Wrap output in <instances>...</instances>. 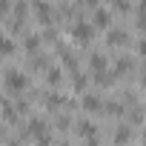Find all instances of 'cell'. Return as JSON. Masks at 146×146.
I'll return each instance as SVG.
<instances>
[{"instance_id":"obj_12","label":"cell","mask_w":146,"mask_h":146,"mask_svg":"<svg viewBox=\"0 0 146 146\" xmlns=\"http://www.w3.org/2000/svg\"><path fill=\"white\" fill-rule=\"evenodd\" d=\"M46 78H49V83H60V72H57V69H49Z\"/></svg>"},{"instance_id":"obj_1","label":"cell","mask_w":146,"mask_h":146,"mask_svg":"<svg viewBox=\"0 0 146 146\" xmlns=\"http://www.w3.org/2000/svg\"><path fill=\"white\" fill-rule=\"evenodd\" d=\"M69 32H72V37H75L78 43H89V40H92V35H95V23H86V20H75Z\"/></svg>"},{"instance_id":"obj_9","label":"cell","mask_w":146,"mask_h":146,"mask_svg":"<svg viewBox=\"0 0 146 146\" xmlns=\"http://www.w3.org/2000/svg\"><path fill=\"white\" fill-rule=\"evenodd\" d=\"M37 46H40V37H37V35H29V37H26V43H23V49H26V52H37Z\"/></svg>"},{"instance_id":"obj_19","label":"cell","mask_w":146,"mask_h":146,"mask_svg":"<svg viewBox=\"0 0 146 146\" xmlns=\"http://www.w3.org/2000/svg\"><path fill=\"white\" fill-rule=\"evenodd\" d=\"M115 3H117V0H115Z\"/></svg>"},{"instance_id":"obj_16","label":"cell","mask_w":146,"mask_h":146,"mask_svg":"<svg viewBox=\"0 0 146 146\" xmlns=\"http://www.w3.org/2000/svg\"><path fill=\"white\" fill-rule=\"evenodd\" d=\"M140 54H146V40H143V43H140Z\"/></svg>"},{"instance_id":"obj_13","label":"cell","mask_w":146,"mask_h":146,"mask_svg":"<svg viewBox=\"0 0 146 146\" xmlns=\"http://www.w3.org/2000/svg\"><path fill=\"white\" fill-rule=\"evenodd\" d=\"M3 52H6V54H12V52H15V43H12V37H6V40H3Z\"/></svg>"},{"instance_id":"obj_18","label":"cell","mask_w":146,"mask_h":146,"mask_svg":"<svg viewBox=\"0 0 146 146\" xmlns=\"http://www.w3.org/2000/svg\"><path fill=\"white\" fill-rule=\"evenodd\" d=\"M143 140H146V135H143Z\"/></svg>"},{"instance_id":"obj_6","label":"cell","mask_w":146,"mask_h":146,"mask_svg":"<svg viewBox=\"0 0 146 146\" xmlns=\"http://www.w3.org/2000/svg\"><path fill=\"white\" fill-rule=\"evenodd\" d=\"M83 106H86L89 112H100L103 100H100V98H95V95H89V98H83Z\"/></svg>"},{"instance_id":"obj_3","label":"cell","mask_w":146,"mask_h":146,"mask_svg":"<svg viewBox=\"0 0 146 146\" xmlns=\"http://www.w3.org/2000/svg\"><path fill=\"white\" fill-rule=\"evenodd\" d=\"M32 9H35V15H37L40 23H52V6H49V3H43V0H35Z\"/></svg>"},{"instance_id":"obj_5","label":"cell","mask_w":146,"mask_h":146,"mask_svg":"<svg viewBox=\"0 0 146 146\" xmlns=\"http://www.w3.org/2000/svg\"><path fill=\"white\" fill-rule=\"evenodd\" d=\"M89 63H92V72H95V75H103V69H106V57H103V54L95 52V54L89 57Z\"/></svg>"},{"instance_id":"obj_4","label":"cell","mask_w":146,"mask_h":146,"mask_svg":"<svg viewBox=\"0 0 146 146\" xmlns=\"http://www.w3.org/2000/svg\"><path fill=\"white\" fill-rule=\"evenodd\" d=\"M92 23H95L98 29H109V23H112V15H109L106 9H98V12H95V20H92Z\"/></svg>"},{"instance_id":"obj_11","label":"cell","mask_w":146,"mask_h":146,"mask_svg":"<svg viewBox=\"0 0 146 146\" xmlns=\"http://www.w3.org/2000/svg\"><path fill=\"white\" fill-rule=\"evenodd\" d=\"M129 63H132L129 57H120V60H117V66H115V72H117V75H120V72H129Z\"/></svg>"},{"instance_id":"obj_17","label":"cell","mask_w":146,"mask_h":146,"mask_svg":"<svg viewBox=\"0 0 146 146\" xmlns=\"http://www.w3.org/2000/svg\"><path fill=\"white\" fill-rule=\"evenodd\" d=\"M86 3H95V0H86Z\"/></svg>"},{"instance_id":"obj_10","label":"cell","mask_w":146,"mask_h":146,"mask_svg":"<svg viewBox=\"0 0 146 146\" xmlns=\"http://www.w3.org/2000/svg\"><path fill=\"white\" fill-rule=\"evenodd\" d=\"M129 137H132V135H129V129H126V126H120V129H117V135H115V140H117V143H126Z\"/></svg>"},{"instance_id":"obj_14","label":"cell","mask_w":146,"mask_h":146,"mask_svg":"<svg viewBox=\"0 0 146 146\" xmlns=\"http://www.w3.org/2000/svg\"><path fill=\"white\" fill-rule=\"evenodd\" d=\"M137 26H140V29L146 32V15H140V17H137Z\"/></svg>"},{"instance_id":"obj_15","label":"cell","mask_w":146,"mask_h":146,"mask_svg":"<svg viewBox=\"0 0 146 146\" xmlns=\"http://www.w3.org/2000/svg\"><path fill=\"white\" fill-rule=\"evenodd\" d=\"M140 15H146V0H140Z\"/></svg>"},{"instance_id":"obj_7","label":"cell","mask_w":146,"mask_h":146,"mask_svg":"<svg viewBox=\"0 0 146 146\" xmlns=\"http://www.w3.org/2000/svg\"><path fill=\"white\" fill-rule=\"evenodd\" d=\"M78 132H80V135L89 140V137H95V123H89V120H80V123H78Z\"/></svg>"},{"instance_id":"obj_2","label":"cell","mask_w":146,"mask_h":146,"mask_svg":"<svg viewBox=\"0 0 146 146\" xmlns=\"http://www.w3.org/2000/svg\"><path fill=\"white\" fill-rule=\"evenodd\" d=\"M26 75H23V72H17V69H9L6 72V89L9 92H23L26 89Z\"/></svg>"},{"instance_id":"obj_8","label":"cell","mask_w":146,"mask_h":146,"mask_svg":"<svg viewBox=\"0 0 146 146\" xmlns=\"http://www.w3.org/2000/svg\"><path fill=\"white\" fill-rule=\"evenodd\" d=\"M109 43H112V46H123V43H126V35H123L120 29H117V32L112 29V32H109Z\"/></svg>"}]
</instances>
